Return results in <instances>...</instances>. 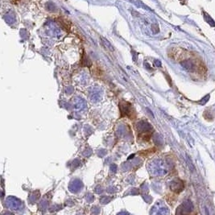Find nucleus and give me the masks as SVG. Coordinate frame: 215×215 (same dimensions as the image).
I'll list each match as a JSON object with an SVG mask.
<instances>
[{
	"label": "nucleus",
	"mask_w": 215,
	"mask_h": 215,
	"mask_svg": "<svg viewBox=\"0 0 215 215\" xmlns=\"http://www.w3.org/2000/svg\"><path fill=\"white\" fill-rule=\"evenodd\" d=\"M171 189L172 190L176 193H179V192L182 191L184 189L183 182L181 181H175L172 182L171 184Z\"/></svg>",
	"instance_id": "obj_1"
},
{
	"label": "nucleus",
	"mask_w": 215,
	"mask_h": 215,
	"mask_svg": "<svg viewBox=\"0 0 215 215\" xmlns=\"http://www.w3.org/2000/svg\"><path fill=\"white\" fill-rule=\"evenodd\" d=\"M101 41H102V45H103V46H104L105 48H107V49L111 50V51H114V50H115V49H114V47L112 46V45H111V43L107 41V39L104 38V37H101Z\"/></svg>",
	"instance_id": "obj_2"
}]
</instances>
